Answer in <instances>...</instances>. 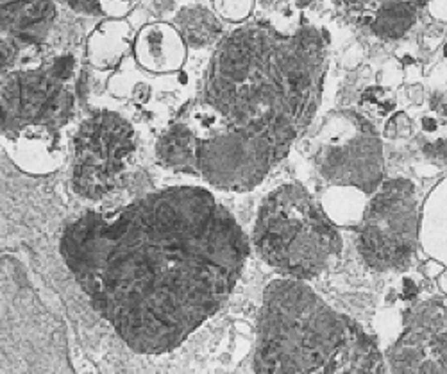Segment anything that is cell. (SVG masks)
<instances>
[{
  "instance_id": "9c48e42d",
  "label": "cell",
  "mask_w": 447,
  "mask_h": 374,
  "mask_svg": "<svg viewBox=\"0 0 447 374\" xmlns=\"http://www.w3.org/2000/svg\"><path fill=\"white\" fill-rule=\"evenodd\" d=\"M445 56H447V45H445Z\"/></svg>"
},
{
  "instance_id": "7a4b0ae2",
  "label": "cell",
  "mask_w": 447,
  "mask_h": 374,
  "mask_svg": "<svg viewBox=\"0 0 447 374\" xmlns=\"http://www.w3.org/2000/svg\"><path fill=\"white\" fill-rule=\"evenodd\" d=\"M320 40L243 27L222 41L190 100L160 136L165 169L220 190L252 188L284 156L315 107Z\"/></svg>"
},
{
  "instance_id": "3957f363",
  "label": "cell",
  "mask_w": 447,
  "mask_h": 374,
  "mask_svg": "<svg viewBox=\"0 0 447 374\" xmlns=\"http://www.w3.org/2000/svg\"><path fill=\"white\" fill-rule=\"evenodd\" d=\"M374 342L347 317L328 308L295 281L268 287L254 369L261 372H329L379 369Z\"/></svg>"
},
{
  "instance_id": "52a82bcc",
  "label": "cell",
  "mask_w": 447,
  "mask_h": 374,
  "mask_svg": "<svg viewBox=\"0 0 447 374\" xmlns=\"http://www.w3.org/2000/svg\"><path fill=\"white\" fill-rule=\"evenodd\" d=\"M134 54L145 70L170 74L183 66L186 49L176 29L167 24H152L139 31L134 41Z\"/></svg>"
},
{
  "instance_id": "5b68a950",
  "label": "cell",
  "mask_w": 447,
  "mask_h": 374,
  "mask_svg": "<svg viewBox=\"0 0 447 374\" xmlns=\"http://www.w3.org/2000/svg\"><path fill=\"white\" fill-rule=\"evenodd\" d=\"M136 149V133L123 116L97 111L84 118L74 136V190L90 201L113 197L123 188Z\"/></svg>"
},
{
  "instance_id": "277c9868",
  "label": "cell",
  "mask_w": 447,
  "mask_h": 374,
  "mask_svg": "<svg viewBox=\"0 0 447 374\" xmlns=\"http://www.w3.org/2000/svg\"><path fill=\"white\" fill-rule=\"evenodd\" d=\"M254 243L265 262L297 278L319 274L340 251L335 227L295 186H284L263 204Z\"/></svg>"
},
{
  "instance_id": "6da1fadb",
  "label": "cell",
  "mask_w": 447,
  "mask_h": 374,
  "mask_svg": "<svg viewBox=\"0 0 447 374\" xmlns=\"http://www.w3.org/2000/svg\"><path fill=\"white\" fill-rule=\"evenodd\" d=\"M59 255L127 347L165 354L227 303L249 243L209 190L170 186L82 213L63 231Z\"/></svg>"
},
{
  "instance_id": "ba28073f",
  "label": "cell",
  "mask_w": 447,
  "mask_h": 374,
  "mask_svg": "<svg viewBox=\"0 0 447 374\" xmlns=\"http://www.w3.org/2000/svg\"><path fill=\"white\" fill-rule=\"evenodd\" d=\"M422 126H424V129H427V131H431V129H435V120H431V118H424V120H422Z\"/></svg>"
},
{
  "instance_id": "8992f818",
  "label": "cell",
  "mask_w": 447,
  "mask_h": 374,
  "mask_svg": "<svg viewBox=\"0 0 447 374\" xmlns=\"http://www.w3.org/2000/svg\"><path fill=\"white\" fill-rule=\"evenodd\" d=\"M70 79L58 72L54 59L36 68L2 72V133L22 129H59L75 107Z\"/></svg>"
}]
</instances>
